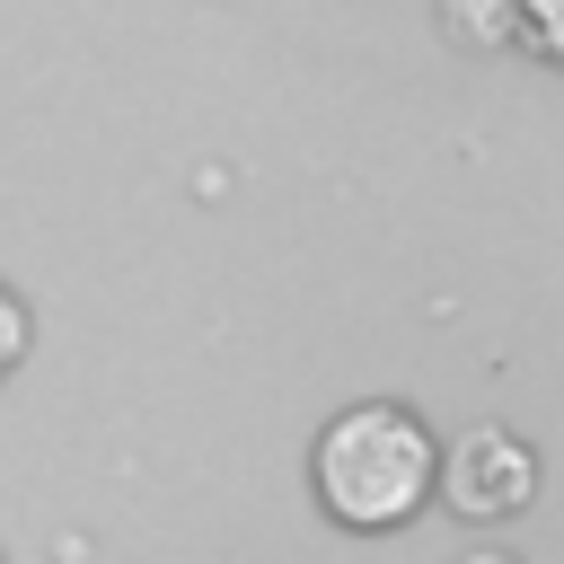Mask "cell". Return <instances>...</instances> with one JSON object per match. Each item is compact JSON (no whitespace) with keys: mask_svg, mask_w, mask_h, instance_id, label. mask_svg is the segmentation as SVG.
I'll return each mask as SVG.
<instances>
[{"mask_svg":"<svg viewBox=\"0 0 564 564\" xmlns=\"http://www.w3.org/2000/svg\"><path fill=\"white\" fill-rule=\"evenodd\" d=\"M308 485L326 502V520L379 538V529H405L423 502H441V441L414 405L397 397H361L344 405L317 449H308Z\"/></svg>","mask_w":564,"mask_h":564,"instance_id":"obj_1","label":"cell"},{"mask_svg":"<svg viewBox=\"0 0 564 564\" xmlns=\"http://www.w3.org/2000/svg\"><path fill=\"white\" fill-rule=\"evenodd\" d=\"M441 502L458 520H520L538 502V449L511 423H467L441 449Z\"/></svg>","mask_w":564,"mask_h":564,"instance_id":"obj_2","label":"cell"},{"mask_svg":"<svg viewBox=\"0 0 564 564\" xmlns=\"http://www.w3.org/2000/svg\"><path fill=\"white\" fill-rule=\"evenodd\" d=\"M449 35H467V44H520V0H449Z\"/></svg>","mask_w":564,"mask_h":564,"instance_id":"obj_3","label":"cell"},{"mask_svg":"<svg viewBox=\"0 0 564 564\" xmlns=\"http://www.w3.org/2000/svg\"><path fill=\"white\" fill-rule=\"evenodd\" d=\"M26 344H35V317H26V300L0 282V388L18 379V361H26Z\"/></svg>","mask_w":564,"mask_h":564,"instance_id":"obj_4","label":"cell"},{"mask_svg":"<svg viewBox=\"0 0 564 564\" xmlns=\"http://www.w3.org/2000/svg\"><path fill=\"white\" fill-rule=\"evenodd\" d=\"M520 44L564 62V0H520Z\"/></svg>","mask_w":564,"mask_h":564,"instance_id":"obj_5","label":"cell"},{"mask_svg":"<svg viewBox=\"0 0 564 564\" xmlns=\"http://www.w3.org/2000/svg\"><path fill=\"white\" fill-rule=\"evenodd\" d=\"M458 564H520V555H502V546H476V555H458Z\"/></svg>","mask_w":564,"mask_h":564,"instance_id":"obj_6","label":"cell"}]
</instances>
